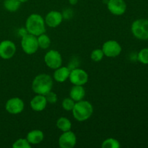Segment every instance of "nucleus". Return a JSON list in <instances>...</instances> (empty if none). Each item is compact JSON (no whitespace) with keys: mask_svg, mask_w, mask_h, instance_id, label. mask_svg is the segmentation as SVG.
Wrapping results in <instances>:
<instances>
[{"mask_svg":"<svg viewBox=\"0 0 148 148\" xmlns=\"http://www.w3.org/2000/svg\"><path fill=\"white\" fill-rule=\"evenodd\" d=\"M53 77L55 81L58 82H64L65 81L69 79V74H70V69L67 66H62L54 69Z\"/></svg>","mask_w":148,"mask_h":148,"instance_id":"obj_15","label":"nucleus"},{"mask_svg":"<svg viewBox=\"0 0 148 148\" xmlns=\"http://www.w3.org/2000/svg\"><path fill=\"white\" fill-rule=\"evenodd\" d=\"M20 45L23 51L28 55L34 54L39 49L37 36L30 33H27V35L21 38Z\"/></svg>","mask_w":148,"mask_h":148,"instance_id":"obj_5","label":"nucleus"},{"mask_svg":"<svg viewBox=\"0 0 148 148\" xmlns=\"http://www.w3.org/2000/svg\"><path fill=\"white\" fill-rule=\"evenodd\" d=\"M56 127L59 130H61L62 132L69 131L72 129V122H71L69 119L64 116L60 117L59 119H58V120L56 121Z\"/></svg>","mask_w":148,"mask_h":148,"instance_id":"obj_18","label":"nucleus"},{"mask_svg":"<svg viewBox=\"0 0 148 148\" xmlns=\"http://www.w3.org/2000/svg\"><path fill=\"white\" fill-rule=\"evenodd\" d=\"M69 2L71 5H76L78 3V0H69Z\"/></svg>","mask_w":148,"mask_h":148,"instance_id":"obj_28","label":"nucleus"},{"mask_svg":"<svg viewBox=\"0 0 148 148\" xmlns=\"http://www.w3.org/2000/svg\"><path fill=\"white\" fill-rule=\"evenodd\" d=\"M137 59L143 64H148V48H144L139 51Z\"/></svg>","mask_w":148,"mask_h":148,"instance_id":"obj_24","label":"nucleus"},{"mask_svg":"<svg viewBox=\"0 0 148 148\" xmlns=\"http://www.w3.org/2000/svg\"><path fill=\"white\" fill-rule=\"evenodd\" d=\"M17 51L15 43L10 40H4L0 42V57L3 59H10Z\"/></svg>","mask_w":148,"mask_h":148,"instance_id":"obj_10","label":"nucleus"},{"mask_svg":"<svg viewBox=\"0 0 148 148\" xmlns=\"http://www.w3.org/2000/svg\"><path fill=\"white\" fill-rule=\"evenodd\" d=\"M107 9L114 15L121 16L127 11V4L124 0H108Z\"/></svg>","mask_w":148,"mask_h":148,"instance_id":"obj_12","label":"nucleus"},{"mask_svg":"<svg viewBox=\"0 0 148 148\" xmlns=\"http://www.w3.org/2000/svg\"><path fill=\"white\" fill-rule=\"evenodd\" d=\"M44 62L49 68L56 69L62 66V56L58 51L51 49L45 54Z\"/></svg>","mask_w":148,"mask_h":148,"instance_id":"obj_7","label":"nucleus"},{"mask_svg":"<svg viewBox=\"0 0 148 148\" xmlns=\"http://www.w3.org/2000/svg\"><path fill=\"white\" fill-rule=\"evenodd\" d=\"M45 97H46V99L48 103L51 104H54L57 102L58 101V97L56 93H55L54 92H53L52 90L49 91V92L45 95Z\"/></svg>","mask_w":148,"mask_h":148,"instance_id":"obj_26","label":"nucleus"},{"mask_svg":"<svg viewBox=\"0 0 148 148\" xmlns=\"http://www.w3.org/2000/svg\"><path fill=\"white\" fill-rule=\"evenodd\" d=\"M131 31L133 36L139 40H148V20L137 19L131 25Z\"/></svg>","mask_w":148,"mask_h":148,"instance_id":"obj_4","label":"nucleus"},{"mask_svg":"<svg viewBox=\"0 0 148 148\" xmlns=\"http://www.w3.org/2000/svg\"><path fill=\"white\" fill-rule=\"evenodd\" d=\"M32 147L26 138H20L14 141L12 144L13 148H30Z\"/></svg>","mask_w":148,"mask_h":148,"instance_id":"obj_22","label":"nucleus"},{"mask_svg":"<svg viewBox=\"0 0 148 148\" xmlns=\"http://www.w3.org/2000/svg\"><path fill=\"white\" fill-rule=\"evenodd\" d=\"M26 139L31 145H36L41 143L44 139V133L40 130H33L29 132Z\"/></svg>","mask_w":148,"mask_h":148,"instance_id":"obj_16","label":"nucleus"},{"mask_svg":"<svg viewBox=\"0 0 148 148\" xmlns=\"http://www.w3.org/2000/svg\"><path fill=\"white\" fill-rule=\"evenodd\" d=\"M37 40L40 49H47L50 47L51 40L50 37L46 33H43V34L37 36Z\"/></svg>","mask_w":148,"mask_h":148,"instance_id":"obj_20","label":"nucleus"},{"mask_svg":"<svg viewBox=\"0 0 148 148\" xmlns=\"http://www.w3.org/2000/svg\"><path fill=\"white\" fill-rule=\"evenodd\" d=\"M89 76L88 72L80 68H75L70 71L69 79L73 85H85L88 82Z\"/></svg>","mask_w":148,"mask_h":148,"instance_id":"obj_8","label":"nucleus"},{"mask_svg":"<svg viewBox=\"0 0 148 148\" xmlns=\"http://www.w3.org/2000/svg\"><path fill=\"white\" fill-rule=\"evenodd\" d=\"M58 143L61 148H73L77 144L76 134L71 130L64 132L59 137Z\"/></svg>","mask_w":148,"mask_h":148,"instance_id":"obj_11","label":"nucleus"},{"mask_svg":"<svg viewBox=\"0 0 148 148\" xmlns=\"http://www.w3.org/2000/svg\"><path fill=\"white\" fill-rule=\"evenodd\" d=\"M104 53L101 49H94L90 53V59L95 62H99L103 59Z\"/></svg>","mask_w":148,"mask_h":148,"instance_id":"obj_23","label":"nucleus"},{"mask_svg":"<svg viewBox=\"0 0 148 148\" xmlns=\"http://www.w3.org/2000/svg\"><path fill=\"white\" fill-rule=\"evenodd\" d=\"M19 1H20L21 3H25L27 2V1H28L29 0H19Z\"/></svg>","mask_w":148,"mask_h":148,"instance_id":"obj_29","label":"nucleus"},{"mask_svg":"<svg viewBox=\"0 0 148 148\" xmlns=\"http://www.w3.org/2000/svg\"><path fill=\"white\" fill-rule=\"evenodd\" d=\"M47 104L48 103L45 95H39V94H36L30 102L31 109L36 112H40L45 110Z\"/></svg>","mask_w":148,"mask_h":148,"instance_id":"obj_14","label":"nucleus"},{"mask_svg":"<svg viewBox=\"0 0 148 148\" xmlns=\"http://www.w3.org/2000/svg\"><path fill=\"white\" fill-rule=\"evenodd\" d=\"M102 51L104 56L108 58H115L119 56L122 51L121 44L114 40H108L102 46Z\"/></svg>","mask_w":148,"mask_h":148,"instance_id":"obj_6","label":"nucleus"},{"mask_svg":"<svg viewBox=\"0 0 148 148\" xmlns=\"http://www.w3.org/2000/svg\"><path fill=\"white\" fill-rule=\"evenodd\" d=\"M75 101L69 97V98H66L63 100L62 103V106L63 109L65 110V111H72L74 106H75Z\"/></svg>","mask_w":148,"mask_h":148,"instance_id":"obj_25","label":"nucleus"},{"mask_svg":"<svg viewBox=\"0 0 148 148\" xmlns=\"http://www.w3.org/2000/svg\"><path fill=\"white\" fill-rule=\"evenodd\" d=\"M27 33H28V32H27V29L25 28V27H22V28H20L18 30V35L20 36V37H23V36H25V35H27Z\"/></svg>","mask_w":148,"mask_h":148,"instance_id":"obj_27","label":"nucleus"},{"mask_svg":"<svg viewBox=\"0 0 148 148\" xmlns=\"http://www.w3.org/2000/svg\"><path fill=\"white\" fill-rule=\"evenodd\" d=\"M63 19L62 12L56 10H52L46 14L44 20L46 25L51 28H55L62 24Z\"/></svg>","mask_w":148,"mask_h":148,"instance_id":"obj_13","label":"nucleus"},{"mask_svg":"<svg viewBox=\"0 0 148 148\" xmlns=\"http://www.w3.org/2000/svg\"><path fill=\"white\" fill-rule=\"evenodd\" d=\"M25 108L24 101L18 97H13L7 100L5 103V110L9 114L17 115L23 111Z\"/></svg>","mask_w":148,"mask_h":148,"instance_id":"obj_9","label":"nucleus"},{"mask_svg":"<svg viewBox=\"0 0 148 148\" xmlns=\"http://www.w3.org/2000/svg\"><path fill=\"white\" fill-rule=\"evenodd\" d=\"M21 4L22 3L19 0H4L3 4L7 11L14 12L20 9Z\"/></svg>","mask_w":148,"mask_h":148,"instance_id":"obj_19","label":"nucleus"},{"mask_svg":"<svg viewBox=\"0 0 148 148\" xmlns=\"http://www.w3.org/2000/svg\"><path fill=\"white\" fill-rule=\"evenodd\" d=\"M46 25L45 20L40 14L33 13L27 17L25 21V28L30 34L38 36L46 33Z\"/></svg>","mask_w":148,"mask_h":148,"instance_id":"obj_2","label":"nucleus"},{"mask_svg":"<svg viewBox=\"0 0 148 148\" xmlns=\"http://www.w3.org/2000/svg\"><path fill=\"white\" fill-rule=\"evenodd\" d=\"M72 112L75 120L79 122H83L89 119L92 115L93 106L89 101L82 100L75 102Z\"/></svg>","mask_w":148,"mask_h":148,"instance_id":"obj_3","label":"nucleus"},{"mask_svg":"<svg viewBox=\"0 0 148 148\" xmlns=\"http://www.w3.org/2000/svg\"><path fill=\"white\" fill-rule=\"evenodd\" d=\"M120 147L121 144L119 141L113 137L106 139L101 144V147L103 148H119Z\"/></svg>","mask_w":148,"mask_h":148,"instance_id":"obj_21","label":"nucleus"},{"mask_svg":"<svg viewBox=\"0 0 148 148\" xmlns=\"http://www.w3.org/2000/svg\"><path fill=\"white\" fill-rule=\"evenodd\" d=\"M53 85V78L48 74L41 73L35 77L32 82V90L36 94L45 95L52 90Z\"/></svg>","mask_w":148,"mask_h":148,"instance_id":"obj_1","label":"nucleus"},{"mask_svg":"<svg viewBox=\"0 0 148 148\" xmlns=\"http://www.w3.org/2000/svg\"><path fill=\"white\" fill-rule=\"evenodd\" d=\"M69 96L75 102L83 100L85 96V89L84 85H73L69 92Z\"/></svg>","mask_w":148,"mask_h":148,"instance_id":"obj_17","label":"nucleus"}]
</instances>
